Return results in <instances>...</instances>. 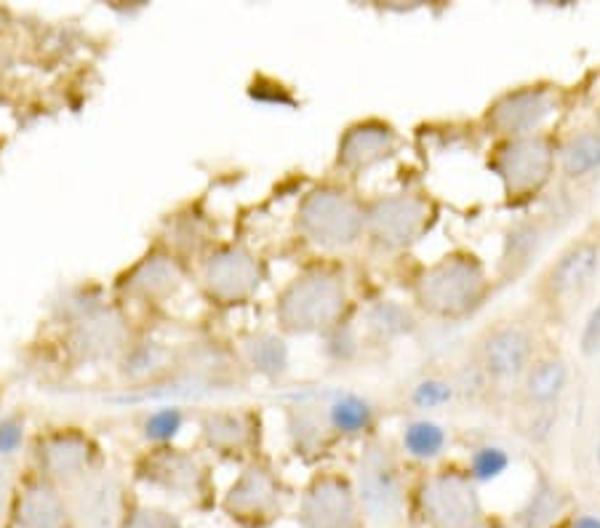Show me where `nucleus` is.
<instances>
[{
	"mask_svg": "<svg viewBox=\"0 0 600 528\" xmlns=\"http://www.w3.org/2000/svg\"><path fill=\"white\" fill-rule=\"evenodd\" d=\"M582 352L585 355H596V352H600V304H596L592 307V313L587 315V323L585 328H582Z\"/></svg>",
	"mask_w": 600,
	"mask_h": 528,
	"instance_id": "obj_36",
	"label": "nucleus"
},
{
	"mask_svg": "<svg viewBox=\"0 0 600 528\" xmlns=\"http://www.w3.org/2000/svg\"><path fill=\"white\" fill-rule=\"evenodd\" d=\"M246 361L251 368H257L264 377H284L288 368V350L284 339L273 337V334H254L246 339Z\"/></svg>",
	"mask_w": 600,
	"mask_h": 528,
	"instance_id": "obj_30",
	"label": "nucleus"
},
{
	"mask_svg": "<svg viewBox=\"0 0 600 528\" xmlns=\"http://www.w3.org/2000/svg\"><path fill=\"white\" fill-rule=\"evenodd\" d=\"M3 528H73L67 494L38 469L22 467Z\"/></svg>",
	"mask_w": 600,
	"mask_h": 528,
	"instance_id": "obj_19",
	"label": "nucleus"
},
{
	"mask_svg": "<svg viewBox=\"0 0 600 528\" xmlns=\"http://www.w3.org/2000/svg\"><path fill=\"white\" fill-rule=\"evenodd\" d=\"M185 286V267L182 260L172 251L155 249L142 256L132 269L117 278L115 289L123 299H132L139 304H166Z\"/></svg>",
	"mask_w": 600,
	"mask_h": 528,
	"instance_id": "obj_21",
	"label": "nucleus"
},
{
	"mask_svg": "<svg viewBox=\"0 0 600 528\" xmlns=\"http://www.w3.org/2000/svg\"><path fill=\"white\" fill-rule=\"evenodd\" d=\"M486 528H515L513 524H502V520H493V524H488Z\"/></svg>",
	"mask_w": 600,
	"mask_h": 528,
	"instance_id": "obj_38",
	"label": "nucleus"
},
{
	"mask_svg": "<svg viewBox=\"0 0 600 528\" xmlns=\"http://www.w3.org/2000/svg\"><path fill=\"white\" fill-rule=\"evenodd\" d=\"M416 510L425 528H486L484 502L467 469L440 467L422 478Z\"/></svg>",
	"mask_w": 600,
	"mask_h": 528,
	"instance_id": "obj_7",
	"label": "nucleus"
},
{
	"mask_svg": "<svg viewBox=\"0 0 600 528\" xmlns=\"http://www.w3.org/2000/svg\"><path fill=\"white\" fill-rule=\"evenodd\" d=\"M561 108V91L550 80L508 88L484 110L480 126L497 142L545 131L547 121Z\"/></svg>",
	"mask_w": 600,
	"mask_h": 528,
	"instance_id": "obj_11",
	"label": "nucleus"
},
{
	"mask_svg": "<svg viewBox=\"0 0 600 528\" xmlns=\"http://www.w3.org/2000/svg\"><path fill=\"white\" fill-rule=\"evenodd\" d=\"M568 528H600V515H576Z\"/></svg>",
	"mask_w": 600,
	"mask_h": 528,
	"instance_id": "obj_37",
	"label": "nucleus"
},
{
	"mask_svg": "<svg viewBox=\"0 0 600 528\" xmlns=\"http://www.w3.org/2000/svg\"><path fill=\"white\" fill-rule=\"evenodd\" d=\"M222 510L240 528H270L284 515V483L264 460L246 462L222 496Z\"/></svg>",
	"mask_w": 600,
	"mask_h": 528,
	"instance_id": "obj_13",
	"label": "nucleus"
},
{
	"mask_svg": "<svg viewBox=\"0 0 600 528\" xmlns=\"http://www.w3.org/2000/svg\"><path fill=\"white\" fill-rule=\"evenodd\" d=\"M600 273V238L582 235L572 240L539 275L534 293L550 315H568L596 286Z\"/></svg>",
	"mask_w": 600,
	"mask_h": 528,
	"instance_id": "obj_8",
	"label": "nucleus"
},
{
	"mask_svg": "<svg viewBox=\"0 0 600 528\" xmlns=\"http://www.w3.org/2000/svg\"><path fill=\"white\" fill-rule=\"evenodd\" d=\"M22 467L11 451L0 449V528H3L5 513H9L11 496H14L16 480H20Z\"/></svg>",
	"mask_w": 600,
	"mask_h": 528,
	"instance_id": "obj_35",
	"label": "nucleus"
},
{
	"mask_svg": "<svg viewBox=\"0 0 600 528\" xmlns=\"http://www.w3.org/2000/svg\"><path fill=\"white\" fill-rule=\"evenodd\" d=\"M286 414L293 454L302 456V460H321L339 440L334 436L332 425H328L323 403H299V406H288Z\"/></svg>",
	"mask_w": 600,
	"mask_h": 528,
	"instance_id": "obj_24",
	"label": "nucleus"
},
{
	"mask_svg": "<svg viewBox=\"0 0 600 528\" xmlns=\"http://www.w3.org/2000/svg\"><path fill=\"white\" fill-rule=\"evenodd\" d=\"M510 465H513V456H510L508 449H502V445H478V449H473V454H470L467 460V475L475 480V486L480 483H491V480H499L504 473H508Z\"/></svg>",
	"mask_w": 600,
	"mask_h": 528,
	"instance_id": "obj_31",
	"label": "nucleus"
},
{
	"mask_svg": "<svg viewBox=\"0 0 600 528\" xmlns=\"http://www.w3.org/2000/svg\"><path fill=\"white\" fill-rule=\"evenodd\" d=\"M449 451V432L433 419H411L400 432V454L409 456L416 465L440 462Z\"/></svg>",
	"mask_w": 600,
	"mask_h": 528,
	"instance_id": "obj_28",
	"label": "nucleus"
},
{
	"mask_svg": "<svg viewBox=\"0 0 600 528\" xmlns=\"http://www.w3.org/2000/svg\"><path fill=\"white\" fill-rule=\"evenodd\" d=\"M403 147V134L385 117H361L345 128L337 142L334 168L347 179H361L385 166Z\"/></svg>",
	"mask_w": 600,
	"mask_h": 528,
	"instance_id": "obj_17",
	"label": "nucleus"
},
{
	"mask_svg": "<svg viewBox=\"0 0 600 528\" xmlns=\"http://www.w3.org/2000/svg\"><path fill=\"white\" fill-rule=\"evenodd\" d=\"M123 528H185V524L172 510L155 507V504H139L134 499L126 520H123Z\"/></svg>",
	"mask_w": 600,
	"mask_h": 528,
	"instance_id": "obj_33",
	"label": "nucleus"
},
{
	"mask_svg": "<svg viewBox=\"0 0 600 528\" xmlns=\"http://www.w3.org/2000/svg\"><path fill=\"white\" fill-rule=\"evenodd\" d=\"M323 408H326L328 425L339 440L374 438L379 411L368 398L358 395V392H334L328 403H323Z\"/></svg>",
	"mask_w": 600,
	"mask_h": 528,
	"instance_id": "obj_25",
	"label": "nucleus"
},
{
	"mask_svg": "<svg viewBox=\"0 0 600 528\" xmlns=\"http://www.w3.org/2000/svg\"><path fill=\"white\" fill-rule=\"evenodd\" d=\"M486 168L499 179L510 205L537 201L558 174V139L550 131L502 139L488 150Z\"/></svg>",
	"mask_w": 600,
	"mask_h": 528,
	"instance_id": "obj_5",
	"label": "nucleus"
},
{
	"mask_svg": "<svg viewBox=\"0 0 600 528\" xmlns=\"http://www.w3.org/2000/svg\"><path fill=\"white\" fill-rule=\"evenodd\" d=\"M600 172V128H582L558 142V174L566 181H585Z\"/></svg>",
	"mask_w": 600,
	"mask_h": 528,
	"instance_id": "obj_27",
	"label": "nucleus"
},
{
	"mask_svg": "<svg viewBox=\"0 0 600 528\" xmlns=\"http://www.w3.org/2000/svg\"><path fill=\"white\" fill-rule=\"evenodd\" d=\"M552 232L550 214H534V216H517L510 222L504 230L502 251H499L497 269H493V280L499 286L515 284L517 278L532 269V264L542 254L547 238Z\"/></svg>",
	"mask_w": 600,
	"mask_h": 528,
	"instance_id": "obj_22",
	"label": "nucleus"
},
{
	"mask_svg": "<svg viewBox=\"0 0 600 528\" xmlns=\"http://www.w3.org/2000/svg\"><path fill=\"white\" fill-rule=\"evenodd\" d=\"M416 328H420L416 310L396 299H376L363 313V331L374 344H392L411 337Z\"/></svg>",
	"mask_w": 600,
	"mask_h": 528,
	"instance_id": "obj_26",
	"label": "nucleus"
},
{
	"mask_svg": "<svg viewBox=\"0 0 600 528\" xmlns=\"http://www.w3.org/2000/svg\"><path fill=\"white\" fill-rule=\"evenodd\" d=\"M264 280V264L240 243L211 246L198 260V286L220 307L249 304Z\"/></svg>",
	"mask_w": 600,
	"mask_h": 528,
	"instance_id": "obj_10",
	"label": "nucleus"
},
{
	"mask_svg": "<svg viewBox=\"0 0 600 528\" xmlns=\"http://www.w3.org/2000/svg\"><path fill=\"white\" fill-rule=\"evenodd\" d=\"M297 235L321 254H345L366 238V201L339 181H323L299 198Z\"/></svg>",
	"mask_w": 600,
	"mask_h": 528,
	"instance_id": "obj_3",
	"label": "nucleus"
},
{
	"mask_svg": "<svg viewBox=\"0 0 600 528\" xmlns=\"http://www.w3.org/2000/svg\"><path fill=\"white\" fill-rule=\"evenodd\" d=\"M352 489L363 518L374 528H400L409 513V483L400 454L387 440L368 438L358 454Z\"/></svg>",
	"mask_w": 600,
	"mask_h": 528,
	"instance_id": "obj_4",
	"label": "nucleus"
},
{
	"mask_svg": "<svg viewBox=\"0 0 600 528\" xmlns=\"http://www.w3.org/2000/svg\"><path fill=\"white\" fill-rule=\"evenodd\" d=\"M134 480L163 491L166 496L185 499V502L203 507L211 499V467L203 456L190 449H176L172 443H161L145 451L134 462Z\"/></svg>",
	"mask_w": 600,
	"mask_h": 528,
	"instance_id": "obj_9",
	"label": "nucleus"
},
{
	"mask_svg": "<svg viewBox=\"0 0 600 528\" xmlns=\"http://www.w3.org/2000/svg\"><path fill=\"white\" fill-rule=\"evenodd\" d=\"M200 440L209 451L225 460L251 462L259 456L262 419L251 408H211L198 414Z\"/></svg>",
	"mask_w": 600,
	"mask_h": 528,
	"instance_id": "obj_20",
	"label": "nucleus"
},
{
	"mask_svg": "<svg viewBox=\"0 0 600 528\" xmlns=\"http://www.w3.org/2000/svg\"><path fill=\"white\" fill-rule=\"evenodd\" d=\"M132 326L115 307H99L84 315L64 334V350L80 366L121 361L132 350Z\"/></svg>",
	"mask_w": 600,
	"mask_h": 528,
	"instance_id": "obj_18",
	"label": "nucleus"
},
{
	"mask_svg": "<svg viewBox=\"0 0 600 528\" xmlns=\"http://www.w3.org/2000/svg\"><path fill=\"white\" fill-rule=\"evenodd\" d=\"M326 352L334 361L347 363L361 352V331L358 326H352L350 320H345L342 326H337L334 331L326 334Z\"/></svg>",
	"mask_w": 600,
	"mask_h": 528,
	"instance_id": "obj_34",
	"label": "nucleus"
},
{
	"mask_svg": "<svg viewBox=\"0 0 600 528\" xmlns=\"http://www.w3.org/2000/svg\"><path fill=\"white\" fill-rule=\"evenodd\" d=\"M454 395H457V387L451 385L449 379L425 377L411 387L409 401H411V406L420 408V411H435V408L449 406V403L454 401Z\"/></svg>",
	"mask_w": 600,
	"mask_h": 528,
	"instance_id": "obj_32",
	"label": "nucleus"
},
{
	"mask_svg": "<svg viewBox=\"0 0 600 528\" xmlns=\"http://www.w3.org/2000/svg\"><path fill=\"white\" fill-rule=\"evenodd\" d=\"M102 465V451L88 432L78 427H57L35 438L29 467L54 480L59 489H70Z\"/></svg>",
	"mask_w": 600,
	"mask_h": 528,
	"instance_id": "obj_15",
	"label": "nucleus"
},
{
	"mask_svg": "<svg viewBox=\"0 0 600 528\" xmlns=\"http://www.w3.org/2000/svg\"><path fill=\"white\" fill-rule=\"evenodd\" d=\"M73 528H123L134 494L126 480L108 467H97L64 489Z\"/></svg>",
	"mask_w": 600,
	"mask_h": 528,
	"instance_id": "obj_14",
	"label": "nucleus"
},
{
	"mask_svg": "<svg viewBox=\"0 0 600 528\" xmlns=\"http://www.w3.org/2000/svg\"><path fill=\"white\" fill-rule=\"evenodd\" d=\"M568 379L572 368L561 352H537L528 372L517 381V395L526 408L547 414L561 403L563 392L568 390Z\"/></svg>",
	"mask_w": 600,
	"mask_h": 528,
	"instance_id": "obj_23",
	"label": "nucleus"
},
{
	"mask_svg": "<svg viewBox=\"0 0 600 528\" xmlns=\"http://www.w3.org/2000/svg\"><path fill=\"white\" fill-rule=\"evenodd\" d=\"M598 462H600V443H598Z\"/></svg>",
	"mask_w": 600,
	"mask_h": 528,
	"instance_id": "obj_39",
	"label": "nucleus"
},
{
	"mask_svg": "<svg viewBox=\"0 0 600 528\" xmlns=\"http://www.w3.org/2000/svg\"><path fill=\"white\" fill-rule=\"evenodd\" d=\"M537 334L523 320H497L473 342V363L488 385L510 387L523 379L537 357Z\"/></svg>",
	"mask_w": 600,
	"mask_h": 528,
	"instance_id": "obj_12",
	"label": "nucleus"
},
{
	"mask_svg": "<svg viewBox=\"0 0 600 528\" xmlns=\"http://www.w3.org/2000/svg\"><path fill=\"white\" fill-rule=\"evenodd\" d=\"M491 293V275L473 251H451L425 264L411 284L416 313L446 323L473 318Z\"/></svg>",
	"mask_w": 600,
	"mask_h": 528,
	"instance_id": "obj_2",
	"label": "nucleus"
},
{
	"mask_svg": "<svg viewBox=\"0 0 600 528\" xmlns=\"http://www.w3.org/2000/svg\"><path fill=\"white\" fill-rule=\"evenodd\" d=\"M350 284L342 267L317 262L291 278L275 299V320L288 337H326L350 320Z\"/></svg>",
	"mask_w": 600,
	"mask_h": 528,
	"instance_id": "obj_1",
	"label": "nucleus"
},
{
	"mask_svg": "<svg viewBox=\"0 0 600 528\" xmlns=\"http://www.w3.org/2000/svg\"><path fill=\"white\" fill-rule=\"evenodd\" d=\"M568 499L563 494L561 486L550 480L547 475H539L534 483L532 494H528L526 504L517 513V526L521 528H555L561 515L566 513Z\"/></svg>",
	"mask_w": 600,
	"mask_h": 528,
	"instance_id": "obj_29",
	"label": "nucleus"
},
{
	"mask_svg": "<svg viewBox=\"0 0 600 528\" xmlns=\"http://www.w3.org/2000/svg\"><path fill=\"white\" fill-rule=\"evenodd\" d=\"M297 520L302 528H366L352 480L334 469L313 475L299 496Z\"/></svg>",
	"mask_w": 600,
	"mask_h": 528,
	"instance_id": "obj_16",
	"label": "nucleus"
},
{
	"mask_svg": "<svg viewBox=\"0 0 600 528\" xmlns=\"http://www.w3.org/2000/svg\"><path fill=\"white\" fill-rule=\"evenodd\" d=\"M438 222V205L427 192H382L366 201V238L382 254H403L425 240Z\"/></svg>",
	"mask_w": 600,
	"mask_h": 528,
	"instance_id": "obj_6",
	"label": "nucleus"
}]
</instances>
